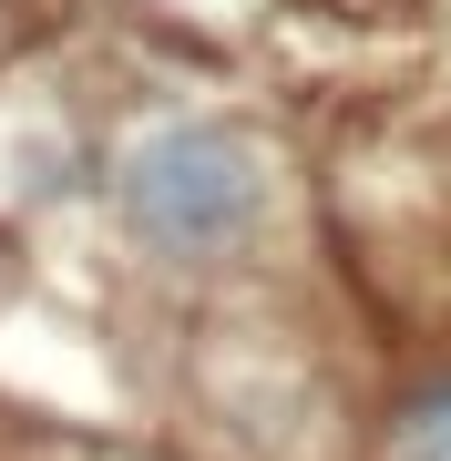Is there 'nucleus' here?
<instances>
[{
  "label": "nucleus",
  "instance_id": "nucleus-1",
  "mask_svg": "<svg viewBox=\"0 0 451 461\" xmlns=\"http://www.w3.org/2000/svg\"><path fill=\"white\" fill-rule=\"evenodd\" d=\"M257 205H267V175L216 123H165L123 154V215L165 257H226L257 226Z\"/></svg>",
  "mask_w": 451,
  "mask_h": 461
},
{
  "label": "nucleus",
  "instance_id": "nucleus-2",
  "mask_svg": "<svg viewBox=\"0 0 451 461\" xmlns=\"http://www.w3.org/2000/svg\"><path fill=\"white\" fill-rule=\"evenodd\" d=\"M401 461H451V390H431V400L401 420Z\"/></svg>",
  "mask_w": 451,
  "mask_h": 461
}]
</instances>
